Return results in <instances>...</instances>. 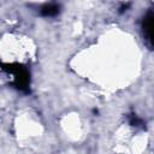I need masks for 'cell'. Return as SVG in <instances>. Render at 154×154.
I'll return each instance as SVG.
<instances>
[{
	"label": "cell",
	"mask_w": 154,
	"mask_h": 154,
	"mask_svg": "<svg viewBox=\"0 0 154 154\" xmlns=\"http://www.w3.org/2000/svg\"><path fill=\"white\" fill-rule=\"evenodd\" d=\"M2 70L6 71L11 77V83L14 85L18 90L29 91V85H30V73L26 70V67L22 65H2Z\"/></svg>",
	"instance_id": "cell-1"
},
{
	"label": "cell",
	"mask_w": 154,
	"mask_h": 154,
	"mask_svg": "<svg viewBox=\"0 0 154 154\" xmlns=\"http://www.w3.org/2000/svg\"><path fill=\"white\" fill-rule=\"evenodd\" d=\"M143 37L148 42V45L154 48V11H149L143 18L142 23Z\"/></svg>",
	"instance_id": "cell-2"
},
{
	"label": "cell",
	"mask_w": 154,
	"mask_h": 154,
	"mask_svg": "<svg viewBox=\"0 0 154 154\" xmlns=\"http://www.w3.org/2000/svg\"><path fill=\"white\" fill-rule=\"evenodd\" d=\"M59 12H60V6L58 4H53V2L43 5L40 10V13L45 17H54Z\"/></svg>",
	"instance_id": "cell-3"
},
{
	"label": "cell",
	"mask_w": 154,
	"mask_h": 154,
	"mask_svg": "<svg viewBox=\"0 0 154 154\" xmlns=\"http://www.w3.org/2000/svg\"><path fill=\"white\" fill-rule=\"evenodd\" d=\"M130 124L134 125V126H140V125H143V122L141 119H138L136 116H131L130 118Z\"/></svg>",
	"instance_id": "cell-4"
}]
</instances>
